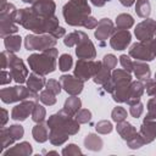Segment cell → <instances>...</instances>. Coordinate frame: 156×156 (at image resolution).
<instances>
[{
    "mask_svg": "<svg viewBox=\"0 0 156 156\" xmlns=\"http://www.w3.org/2000/svg\"><path fill=\"white\" fill-rule=\"evenodd\" d=\"M127 110L122 106H116L112 112H111V117H112V121L118 123V122H122V121H126L127 118Z\"/></svg>",
    "mask_w": 156,
    "mask_h": 156,
    "instance_id": "cell-37",
    "label": "cell"
},
{
    "mask_svg": "<svg viewBox=\"0 0 156 156\" xmlns=\"http://www.w3.org/2000/svg\"><path fill=\"white\" fill-rule=\"evenodd\" d=\"M57 39L51 34H28L24 38V48L28 51H44L46 49L54 48Z\"/></svg>",
    "mask_w": 156,
    "mask_h": 156,
    "instance_id": "cell-8",
    "label": "cell"
},
{
    "mask_svg": "<svg viewBox=\"0 0 156 156\" xmlns=\"http://www.w3.org/2000/svg\"><path fill=\"white\" fill-rule=\"evenodd\" d=\"M102 67V61H94V60H84L79 58L76 63V68L73 71V74L79 78L83 82H87L88 79L93 78L99 69Z\"/></svg>",
    "mask_w": 156,
    "mask_h": 156,
    "instance_id": "cell-9",
    "label": "cell"
},
{
    "mask_svg": "<svg viewBox=\"0 0 156 156\" xmlns=\"http://www.w3.org/2000/svg\"><path fill=\"white\" fill-rule=\"evenodd\" d=\"M132 41V34L128 29H115L110 38V45L116 51H122L128 48Z\"/></svg>",
    "mask_w": 156,
    "mask_h": 156,
    "instance_id": "cell-15",
    "label": "cell"
},
{
    "mask_svg": "<svg viewBox=\"0 0 156 156\" xmlns=\"http://www.w3.org/2000/svg\"><path fill=\"white\" fill-rule=\"evenodd\" d=\"M134 26V18L129 13H119L116 17V28L117 29H129Z\"/></svg>",
    "mask_w": 156,
    "mask_h": 156,
    "instance_id": "cell-29",
    "label": "cell"
},
{
    "mask_svg": "<svg viewBox=\"0 0 156 156\" xmlns=\"http://www.w3.org/2000/svg\"><path fill=\"white\" fill-rule=\"evenodd\" d=\"M119 2H121L123 6H126V7H130V6L135 2V0H119Z\"/></svg>",
    "mask_w": 156,
    "mask_h": 156,
    "instance_id": "cell-56",
    "label": "cell"
},
{
    "mask_svg": "<svg viewBox=\"0 0 156 156\" xmlns=\"http://www.w3.org/2000/svg\"><path fill=\"white\" fill-rule=\"evenodd\" d=\"M108 1H111V0H90V2L94 5V6H96V7H102L106 2H108Z\"/></svg>",
    "mask_w": 156,
    "mask_h": 156,
    "instance_id": "cell-55",
    "label": "cell"
},
{
    "mask_svg": "<svg viewBox=\"0 0 156 156\" xmlns=\"http://www.w3.org/2000/svg\"><path fill=\"white\" fill-rule=\"evenodd\" d=\"M35 12L43 16H55V10H56V4L54 0H38L30 6Z\"/></svg>",
    "mask_w": 156,
    "mask_h": 156,
    "instance_id": "cell-20",
    "label": "cell"
},
{
    "mask_svg": "<svg viewBox=\"0 0 156 156\" xmlns=\"http://www.w3.org/2000/svg\"><path fill=\"white\" fill-rule=\"evenodd\" d=\"M22 1L26 2V4H30V5H32V4H34V2L38 1V0H22Z\"/></svg>",
    "mask_w": 156,
    "mask_h": 156,
    "instance_id": "cell-58",
    "label": "cell"
},
{
    "mask_svg": "<svg viewBox=\"0 0 156 156\" xmlns=\"http://www.w3.org/2000/svg\"><path fill=\"white\" fill-rule=\"evenodd\" d=\"M135 12L141 18H149V16L151 13V5H150L149 0H136Z\"/></svg>",
    "mask_w": 156,
    "mask_h": 156,
    "instance_id": "cell-30",
    "label": "cell"
},
{
    "mask_svg": "<svg viewBox=\"0 0 156 156\" xmlns=\"http://www.w3.org/2000/svg\"><path fill=\"white\" fill-rule=\"evenodd\" d=\"M58 80L61 83L62 89L67 94H69V95H79L83 91L84 82L80 80L79 78H77L74 74L73 76H71V74H62L58 78Z\"/></svg>",
    "mask_w": 156,
    "mask_h": 156,
    "instance_id": "cell-13",
    "label": "cell"
},
{
    "mask_svg": "<svg viewBox=\"0 0 156 156\" xmlns=\"http://www.w3.org/2000/svg\"><path fill=\"white\" fill-rule=\"evenodd\" d=\"M147 44H149V46H150V49L152 50V52H154V55L156 56V37H154L151 40H147Z\"/></svg>",
    "mask_w": 156,
    "mask_h": 156,
    "instance_id": "cell-54",
    "label": "cell"
},
{
    "mask_svg": "<svg viewBox=\"0 0 156 156\" xmlns=\"http://www.w3.org/2000/svg\"><path fill=\"white\" fill-rule=\"evenodd\" d=\"M113 129V126L110 121H106V119H102V121H99L96 124H95V130L99 133V134H110Z\"/></svg>",
    "mask_w": 156,
    "mask_h": 156,
    "instance_id": "cell-38",
    "label": "cell"
},
{
    "mask_svg": "<svg viewBox=\"0 0 156 156\" xmlns=\"http://www.w3.org/2000/svg\"><path fill=\"white\" fill-rule=\"evenodd\" d=\"M7 130H9L10 135L12 136V139L15 141L20 140L24 135V129H23V127L21 124H11L10 127H7Z\"/></svg>",
    "mask_w": 156,
    "mask_h": 156,
    "instance_id": "cell-39",
    "label": "cell"
},
{
    "mask_svg": "<svg viewBox=\"0 0 156 156\" xmlns=\"http://www.w3.org/2000/svg\"><path fill=\"white\" fill-rule=\"evenodd\" d=\"M80 107H82V100L78 98V95H71L69 98L66 99L63 105V110L71 116H76L80 110Z\"/></svg>",
    "mask_w": 156,
    "mask_h": 156,
    "instance_id": "cell-26",
    "label": "cell"
},
{
    "mask_svg": "<svg viewBox=\"0 0 156 156\" xmlns=\"http://www.w3.org/2000/svg\"><path fill=\"white\" fill-rule=\"evenodd\" d=\"M76 55L78 58H84V60H93L96 57L95 46L84 32H83L82 39L76 45Z\"/></svg>",
    "mask_w": 156,
    "mask_h": 156,
    "instance_id": "cell-14",
    "label": "cell"
},
{
    "mask_svg": "<svg viewBox=\"0 0 156 156\" xmlns=\"http://www.w3.org/2000/svg\"><path fill=\"white\" fill-rule=\"evenodd\" d=\"M73 65V58L69 54H62L58 57V69L61 72H67L72 68Z\"/></svg>",
    "mask_w": 156,
    "mask_h": 156,
    "instance_id": "cell-35",
    "label": "cell"
},
{
    "mask_svg": "<svg viewBox=\"0 0 156 156\" xmlns=\"http://www.w3.org/2000/svg\"><path fill=\"white\" fill-rule=\"evenodd\" d=\"M65 34H66V29L62 28V27H58L57 29H55V30L51 33V35H52L54 38H56V39H60V38L65 37Z\"/></svg>",
    "mask_w": 156,
    "mask_h": 156,
    "instance_id": "cell-51",
    "label": "cell"
},
{
    "mask_svg": "<svg viewBox=\"0 0 156 156\" xmlns=\"http://www.w3.org/2000/svg\"><path fill=\"white\" fill-rule=\"evenodd\" d=\"M140 135L143 136L145 144H150L155 140L156 138V119H146L144 118L140 129H139Z\"/></svg>",
    "mask_w": 156,
    "mask_h": 156,
    "instance_id": "cell-18",
    "label": "cell"
},
{
    "mask_svg": "<svg viewBox=\"0 0 156 156\" xmlns=\"http://www.w3.org/2000/svg\"><path fill=\"white\" fill-rule=\"evenodd\" d=\"M16 23L34 34H51L60 27V21L56 16H43L35 12L32 7L17 10Z\"/></svg>",
    "mask_w": 156,
    "mask_h": 156,
    "instance_id": "cell-2",
    "label": "cell"
},
{
    "mask_svg": "<svg viewBox=\"0 0 156 156\" xmlns=\"http://www.w3.org/2000/svg\"><path fill=\"white\" fill-rule=\"evenodd\" d=\"M1 112H2V121H1V128L5 127V124L7 123V119H9V112L5 110V108H1Z\"/></svg>",
    "mask_w": 156,
    "mask_h": 156,
    "instance_id": "cell-53",
    "label": "cell"
},
{
    "mask_svg": "<svg viewBox=\"0 0 156 156\" xmlns=\"http://www.w3.org/2000/svg\"><path fill=\"white\" fill-rule=\"evenodd\" d=\"M74 118L80 123H89L91 121V112L88 110V108H80L78 111V113L74 116Z\"/></svg>",
    "mask_w": 156,
    "mask_h": 156,
    "instance_id": "cell-42",
    "label": "cell"
},
{
    "mask_svg": "<svg viewBox=\"0 0 156 156\" xmlns=\"http://www.w3.org/2000/svg\"><path fill=\"white\" fill-rule=\"evenodd\" d=\"M26 83H27V87H28L30 90L38 93L39 90H41V89L44 88V85L46 84V80H45L44 76L38 74V73H35V72H32V73L28 76Z\"/></svg>",
    "mask_w": 156,
    "mask_h": 156,
    "instance_id": "cell-25",
    "label": "cell"
},
{
    "mask_svg": "<svg viewBox=\"0 0 156 156\" xmlns=\"http://www.w3.org/2000/svg\"><path fill=\"white\" fill-rule=\"evenodd\" d=\"M102 65H104L106 68L113 71V69L116 68V66H117V57H116L115 55H112V54H107V55H105L104 58H102Z\"/></svg>",
    "mask_w": 156,
    "mask_h": 156,
    "instance_id": "cell-44",
    "label": "cell"
},
{
    "mask_svg": "<svg viewBox=\"0 0 156 156\" xmlns=\"http://www.w3.org/2000/svg\"><path fill=\"white\" fill-rule=\"evenodd\" d=\"M155 37H156V30H155Z\"/></svg>",
    "mask_w": 156,
    "mask_h": 156,
    "instance_id": "cell-60",
    "label": "cell"
},
{
    "mask_svg": "<svg viewBox=\"0 0 156 156\" xmlns=\"http://www.w3.org/2000/svg\"><path fill=\"white\" fill-rule=\"evenodd\" d=\"M96 26H98V20L93 16H88L83 23V27L87 29H94V28H96Z\"/></svg>",
    "mask_w": 156,
    "mask_h": 156,
    "instance_id": "cell-49",
    "label": "cell"
},
{
    "mask_svg": "<svg viewBox=\"0 0 156 156\" xmlns=\"http://www.w3.org/2000/svg\"><path fill=\"white\" fill-rule=\"evenodd\" d=\"M9 66V57H7V50L1 52V68L5 69Z\"/></svg>",
    "mask_w": 156,
    "mask_h": 156,
    "instance_id": "cell-52",
    "label": "cell"
},
{
    "mask_svg": "<svg viewBox=\"0 0 156 156\" xmlns=\"http://www.w3.org/2000/svg\"><path fill=\"white\" fill-rule=\"evenodd\" d=\"M61 154L63 156H77V155H83L82 150L79 146H77L76 144H68L67 146H65L61 151Z\"/></svg>",
    "mask_w": 156,
    "mask_h": 156,
    "instance_id": "cell-41",
    "label": "cell"
},
{
    "mask_svg": "<svg viewBox=\"0 0 156 156\" xmlns=\"http://www.w3.org/2000/svg\"><path fill=\"white\" fill-rule=\"evenodd\" d=\"M145 91V84L143 80H132L130 85H129V93H128V100L126 104L128 105H132V104H135L138 101H140L143 94Z\"/></svg>",
    "mask_w": 156,
    "mask_h": 156,
    "instance_id": "cell-19",
    "label": "cell"
},
{
    "mask_svg": "<svg viewBox=\"0 0 156 156\" xmlns=\"http://www.w3.org/2000/svg\"><path fill=\"white\" fill-rule=\"evenodd\" d=\"M84 146L90 151H100L104 146V141L98 134L89 133L84 138Z\"/></svg>",
    "mask_w": 156,
    "mask_h": 156,
    "instance_id": "cell-27",
    "label": "cell"
},
{
    "mask_svg": "<svg viewBox=\"0 0 156 156\" xmlns=\"http://www.w3.org/2000/svg\"><path fill=\"white\" fill-rule=\"evenodd\" d=\"M82 35H83V32L82 30H74L72 33H68L67 35H65V39H63V44L68 48H72V46H76L79 40L82 39Z\"/></svg>",
    "mask_w": 156,
    "mask_h": 156,
    "instance_id": "cell-32",
    "label": "cell"
},
{
    "mask_svg": "<svg viewBox=\"0 0 156 156\" xmlns=\"http://www.w3.org/2000/svg\"><path fill=\"white\" fill-rule=\"evenodd\" d=\"M91 9L88 0H68L62 7V15L68 26L83 27L84 21L90 16Z\"/></svg>",
    "mask_w": 156,
    "mask_h": 156,
    "instance_id": "cell-5",
    "label": "cell"
},
{
    "mask_svg": "<svg viewBox=\"0 0 156 156\" xmlns=\"http://www.w3.org/2000/svg\"><path fill=\"white\" fill-rule=\"evenodd\" d=\"M12 79H13V78H12L11 72H7V71H5V69L1 71V80H0V84H1V85L9 84Z\"/></svg>",
    "mask_w": 156,
    "mask_h": 156,
    "instance_id": "cell-50",
    "label": "cell"
},
{
    "mask_svg": "<svg viewBox=\"0 0 156 156\" xmlns=\"http://www.w3.org/2000/svg\"><path fill=\"white\" fill-rule=\"evenodd\" d=\"M129 56L135 58V60L145 61V62L152 61L156 57L154 55L152 50L150 49L147 41H136V43H134L129 49Z\"/></svg>",
    "mask_w": 156,
    "mask_h": 156,
    "instance_id": "cell-12",
    "label": "cell"
},
{
    "mask_svg": "<svg viewBox=\"0 0 156 156\" xmlns=\"http://www.w3.org/2000/svg\"><path fill=\"white\" fill-rule=\"evenodd\" d=\"M49 127L46 123L44 122H40V123H37L33 129H32V135H33V139L37 141V143H45L48 141L49 139Z\"/></svg>",
    "mask_w": 156,
    "mask_h": 156,
    "instance_id": "cell-24",
    "label": "cell"
},
{
    "mask_svg": "<svg viewBox=\"0 0 156 156\" xmlns=\"http://www.w3.org/2000/svg\"><path fill=\"white\" fill-rule=\"evenodd\" d=\"M147 113H146V119H156V98H151L149 99L147 104Z\"/></svg>",
    "mask_w": 156,
    "mask_h": 156,
    "instance_id": "cell-43",
    "label": "cell"
},
{
    "mask_svg": "<svg viewBox=\"0 0 156 156\" xmlns=\"http://www.w3.org/2000/svg\"><path fill=\"white\" fill-rule=\"evenodd\" d=\"M118 58H119V63L122 65L123 69H126V71H128V72H133V61H132L130 56L123 54V55H121Z\"/></svg>",
    "mask_w": 156,
    "mask_h": 156,
    "instance_id": "cell-48",
    "label": "cell"
},
{
    "mask_svg": "<svg viewBox=\"0 0 156 156\" xmlns=\"http://www.w3.org/2000/svg\"><path fill=\"white\" fill-rule=\"evenodd\" d=\"M32 152H33L32 145L28 141H21L18 144L13 145L12 147L7 149L6 151H4L2 155L4 156H12V155H15V156H29V155H32Z\"/></svg>",
    "mask_w": 156,
    "mask_h": 156,
    "instance_id": "cell-21",
    "label": "cell"
},
{
    "mask_svg": "<svg viewBox=\"0 0 156 156\" xmlns=\"http://www.w3.org/2000/svg\"><path fill=\"white\" fill-rule=\"evenodd\" d=\"M132 83V76L130 72L126 69L115 68L111 73V78L102 85L104 90L106 93H110L112 95V99L116 102H127L128 100V93H129V85Z\"/></svg>",
    "mask_w": 156,
    "mask_h": 156,
    "instance_id": "cell-3",
    "label": "cell"
},
{
    "mask_svg": "<svg viewBox=\"0 0 156 156\" xmlns=\"http://www.w3.org/2000/svg\"><path fill=\"white\" fill-rule=\"evenodd\" d=\"M17 9L13 4L7 2L4 9L0 10V37L5 38L18 32V26L16 23Z\"/></svg>",
    "mask_w": 156,
    "mask_h": 156,
    "instance_id": "cell-7",
    "label": "cell"
},
{
    "mask_svg": "<svg viewBox=\"0 0 156 156\" xmlns=\"http://www.w3.org/2000/svg\"><path fill=\"white\" fill-rule=\"evenodd\" d=\"M155 79H156V73H155Z\"/></svg>",
    "mask_w": 156,
    "mask_h": 156,
    "instance_id": "cell-61",
    "label": "cell"
},
{
    "mask_svg": "<svg viewBox=\"0 0 156 156\" xmlns=\"http://www.w3.org/2000/svg\"><path fill=\"white\" fill-rule=\"evenodd\" d=\"M145 84V90H146V94L149 96H152V98H156V79H152V78H149L144 82Z\"/></svg>",
    "mask_w": 156,
    "mask_h": 156,
    "instance_id": "cell-47",
    "label": "cell"
},
{
    "mask_svg": "<svg viewBox=\"0 0 156 156\" xmlns=\"http://www.w3.org/2000/svg\"><path fill=\"white\" fill-rule=\"evenodd\" d=\"M21 44H22V38L17 34H11L4 38V45L5 49L10 52H17L21 49Z\"/></svg>",
    "mask_w": 156,
    "mask_h": 156,
    "instance_id": "cell-28",
    "label": "cell"
},
{
    "mask_svg": "<svg viewBox=\"0 0 156 156\" xmlns=\"http://www.w3.org/2000/svg\"><path fill=\"white\" fill-rule=\"evenodd\" d=\"M115 32V24L110 18H101L98 22V26L95 28L94 32V37L98 39V41H100V45L104 46L105 41L111 38L112 33Z\"/></svg>",
    "mask_w": 156,
    "mask_h": 156,
    "instance_id": "cell-17",
    "label": "cell"
},
{
    "mask_svg": "<svg viewBox=\"0 0 156 156\" xmlns=\"http://www.w3.org/2000/svg\"><path fill=\"white\" fill-rule=\"evenodd\" d=\"M45 87H46V89H48V90H50V91H51V93H54L55 95L60 94V93H61V90H62V87H61L60 80H56V79H49V80L46 82Z\"/></svg>",
    "mask_w": 156,
    "mask_h": 156,
    "instance_id": "cell-45",
    "label": "cell"
},
{
    "mask_svg": "<svg viewBox=\"0 0 156 156\" xmlns=\"http://www.w3.org/2000/svg\"><path fill=\"white\" fill-rule=\"evenodd\" d=\"M7 57H9V66L7 67L10 68V72L12 74L13 80L17 84H22V83L27 82L28 68L26 67L23 60L10 51H7Z\"/></svg>",
    "mask_w": 156,
    "mask_h": 156,
    "instance_id": "cell-10",
    "label": "cell"
},
{
    "mask_svg": "<svg viewBox=\"0 0 156 156\" xmlns=\"http://www.w3.org/2000/svg\"><path fill=\"white\" fill-rule=\"evenodd\" d=\"M48 155H58V154H57L56 151H49V152H48Z\"/></svg>",
    "mask_w": 156,
    "mask_h": 156,
    "instance_id": "cell-59",
    "label": "cell"
},
{
    "mask_svg": "<svg viewBox=\"0 0 156 156\" xmlns=\"http://www.w3.org/2000/svg\"><path fill=\"white\" fill-rule=\"evenodd\" d=\"M145 145V141L143 139V136L140 135V133H136L132 139L127 140V146L132 150H136V149H140L141 146Z\"/></svg>",
    "mask_w": 156,
    "mask_h": 156,
    "instance_id": "cell-40",
    "label": "cell"
},
{
    "mask_svg": "<svg viewBox=\"0 0 156 156\" xmlns=\"http://www.w3.org/2000/svg\"><path fill=\"white\" fill-rule=\"evenodd\" d=\"M0 140H1V147H0V154L4 152V150L6 147H9L10 145H12L15 143V140L12 139V136L10 135L7 128L2 127L1 130H0Z\"/></svg>",
    "mask_w": 156,
    "mask_h": 156,
    "instance_id": "cell-34",
    "label": "cell"
},
{
    "mask_svg": "<svg viewBox=\"0 0 156 156\" xmlns=\"http://www.w3.org/2000/svg\"><path fill=\"white\" fill-rule=\"evenodd\" d=\"M57 55H58V51L54 46V48L41 51L40 54L29 55L27 57V62H28L32 72H35L41 76H46L49 73H52L56 69Z\"/></svg>",
    "mask_w": 156,
    "mask_h": 156,
    "instance_id": "cell-4",
    "label": "cell"
},
{
    "mask_svg": "<svg viewBox=\"0 0 156 156\" xmlns=\"http://www.w3.org/2000/svg\"><path fill=\"white\" fill-rule=\"evenodd\" d=\"M156 30V21L151 18H145L140 23L136 24L134 29V34L139 41H147L155 37Z\"/></svg>",
    "mask_w": 156,
    "mask_h": 156,
    "instance_id": "cell-11",
    "label": "cell"
},
{
    "mask_svg": "<svg viewBox=\"0 0 156 156\" xmlns=\"http://www.w3.org/2000/svg\"><path fill=\"white\" fill-rule=\"evenodd\" d=\"M130 107H129V113L132 115V117H134V118H139L141 115H143V112H144V105L140 102V101H138V102H135V104H132V105H129Z\"/></svg>",
    "mask_w": 156,
    "mask_h": 156,
    "instance_id": "cell-46",
    "label": "cell"
},
{
    "mask_svg": "<svg viewBox=\"0 0 156 156\" xmlns=\"http://www.w3.org/2000/svg\"><path fill=\"white\" fill-rule=\"evenodd\" d=\"M6 4H7V0H0V10L4 9L6 6Z\"/></svg>",
    "mask_w": 156,
    "mask_h": 156,
    "instance_id": "cell-57",
    "label": "cell"
},
{
    "mask_svg": "<svg viewBox=\"0 0 156 156\" xmlns=\"http://www.w3.org/2000/svg\"><path fill=\"white\" fill-rule=\"evenodd\" d=\"M0 98H1V101L5 104L18 102V101H23L27 99H33L35 101L39 100V95L37 91H33L28 87H23V85L2 88L0 90Z\"/></svg>",
    "mask_w": 156,
    "mask_h": 156,
    "instance_id": "cell-6",
    "label": "cell"
},
{
    "mask_svg": "<svg viewBox=\"0 0 156 156\" xmlns=\"http://www.w3.org/2000/svg\"><path fill=\"white\" fill-rule=\"evenodd\" d=\"M32 119L33 122L35 123H40V122H44L45 117H46V110L43 105H40L39 102H35V106L33 108V112H32Z\"/></svg>",
    "mask_w": 156,
    "mask_h": 156,
    "instance_id": "cell-33",
    "label": "cell"
},
{
    "mask_svg": "<svg viewBox=\"0 0 156 156\" xmlns=\"http://www.w3.org/2000/svg\"><path fill=\"white\" fill-rule=\"evenodd\" d=\"M116 129H117V133L119 134V136L123 139V140H129V139H132L138 132H136V128L132 124V123H129V122H127V121H122V122H118L117 123V126H116Z\"/></svg>",
    "mask_w": 156,
    "mask_h": 156,
    "instance_id": "cell-23",
    "label": "cell"
},
{
    "mask_svg": "<svg viewBox=\"0 0 156 156\" xmlns=\"http://www.w3.org/2000/svg\"><path fill=\"white\" fill-rule=\"evenodd\" d=\"M35 100L33 99H27V100H23V101H20L18 105H16L12 111H11V118L13 121H18V122H22V121H26L27 117H29V115H32L33 112V108L35 106Z\"/></svg>",
    "mask_w": 156,
    "mask_h": 156,
    "instance_id": "cell-16",
    "label": "cell"
},
{
    "mask_svg": "<svg viewBox=\"0 0 156 156\" xmlns=\"http://www.w3.org/2000/svg\"><path fill=\"white\" fill-rule=\"evenodd\" d=\"M133 73H134L136 79L143 80V82H145L146 79H149L151 77L150 67H149V65L145 61L135 60L133 62Z\"/></svg>",
    "mask_w": 156,
    "mask_h": 156,
    "instance_id": "cell-22",
    "label": "cell"
},
{
    "mask_svg": "<svg viewBox=\"0 0 156 156\" xmlns=\"http://www.w3.org/2000/svg\"><path fill=\"white\" fill-rule=\"evenodd\" d=\"M111 69H108V68H106L104 65H102V67L99 69V72L93 77V80H94V83L95 84H98V85H104L110 78H111Z\"/></svg>",
    "mask_w": 156,
    "mask_h": 156,
    "instance_id": "cell-31",
    "label": "cell"
},
{
    "mask_svg": "<svg viewBox=\"0 0 156 156\" xmlns=\"http://www.w3.org/2000/svg\"><path fill=\"white\" fill-rule=\"evenodd\" d=\"M46 124L50 129L49 140L55 146L65 144L69 135H76L80 129V123L74 118V116L68 115L63 108L51 115L46 121Z\"/></svg>",
    "mask_w": 156,
    "mask_h": 156,
    "instance_id": "cell-1",
    "label": "cell"
},
{
    "mask_svg": "<svg viewBox=\"0 0 156 156\" xmlns=\"http://www.w3.org/2000/svg\"><path fill=\"white\" fill-rule=\"evenodd\" d=\"M39 100L46 105V106H52L56 104V95L54 93H51L50 90L45 89V90H41L40 94H39Z\"/></svg>",
    "mask_w": 156,
    "mask_h": 156,
    "instance_id": "cell-36",
    "label": "cell"
}]
</instances>
